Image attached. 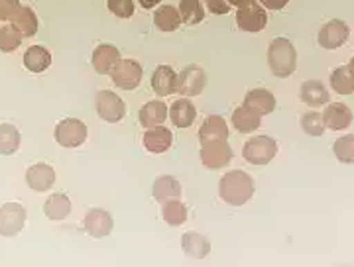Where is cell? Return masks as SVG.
<instances>
[{
  "mask_svg": "<svg viewBox=\"0 0 354 267\" xmlns=\"http://www.w3.org/2000/svg\"><path fill=\"white\" fill-rule=\"evenodd\" d=\"M268 65L272 75L278 79H288L295 73L297 51L288 38H276L268 48Z\"/></svg>",
  "mask_w": 354,
  "mask_h": 267,
  "instance_id": "cell-2",
  "label": "cell"
},
{
  "mask_svg": "<svg viewBox=\"0 0 354 267\" xmlns=\"http://www.w3.org/2000/svg\"><path fill=\"white\" fill-rule=\"evenodd\" d=\"M26 183L32 191L46 192L55 185V171L48 164H36L26 171Z\"/></svg>",
  "mask_w": 354,
  "mask_h": 267,
  "instance_id": "cell-15",
  "label": "cell"
},
{
  "mask_svg": "<svg viewBox=\"0 0 354 267\" xmlns=\"http://www.w3.org/2000/svg\"><path fill=\"white\" fill-rule=\"evenodd\" d=\"M333 152H335V157L341 161V164H346V166H353L354 164V136L348 134V136H342L339 140L335 141L333 146Z\"/></svg>",
  "mask_w": 354,
  "mask_h": 267,
  "instance_id": "cell-35",
  "label": "cell"
},
{
  "mask_svg": "<svg viewBox=\"0 0 354 267\" xmlns=\"http://www.w3.org/2000/svg\"><path fill=\"white\" fill-rule=\"evenodd\" d=\"M276 155H278V141L270 136H254L242 148V157L250 166H268Z\"/></svg>",
  "mask_w": 354,
  "mask_h": 267,
  "instance_id": "cell-3",
  "label": "cell"
},
{
  "mask_svg": "<svg viewBox=\"0 0 354 267\" xmlns=\"http://www.w3.org/2000/svg\"><path fill=\"white\" fill-rule=\"evenodd\" d=\"M51 65V53L44 46H32L24 53V67L32 73H44Z\"/></svg>",
  "mask_w": 354,
  "mask_h": 267,
  "instance_id": "cell-25",
  "label": "cell"
},
{
  "mask_svg": "<svg viewBox=\"0 0 354 267\" xmlns=\"http://www.w3.org/2000/svg\"><path fill=\"white\" fill-rule=\"evenodd\" d=\"M181 248H183V254L187 255L189 259H197L201 261L205 259L209 252H211V242L209 238H205L203 234L197 232H185L181 236Z\"/></svg>",
  "mask_w": 354,
  "mask_h": 267,
  "instance_id": "cell-22",
  "label": "cell"
},
{
  "mask_svg": "<svg viewBox=\"0 0 354 267\" xmlns=\"http://www.w3.org/2000/svg\"><path fill=\"white\" fill-rule=\"evenodd\" d=\"M236 24L241 28L242 32H248V34H258L262 32L266 26H268V14H266L264 6L260 4H250V6H244L239 8L236 12Z\"/></svg>",
  "mask_w": 354,
  "mask_h": 267,
  "instance_id": "cell-11",
  "label": "cell"
},
{
  "mask_svg": "<svg viewBox=\"0 0 354 267\" xmlns=\"http://www.w3.org/2000/svg\"><path fill=\"white\" fill-rule=\"evenodd\" d=\"M113 217L104 208H91L83 218V228L91 238H104L113 232Z\"/></svg>",
  "mask_w": 354,
  "mask_h": 267,
  "instance_id": "cell-12",
  "label": "cell"
},
{
  "mask_svg": "<svg viewBox=\"0 0 354 267\" xmlns=\"http://www.w3.org/2000/svg\"><path fill=\"white\" fill-rule=\"evenodd\" d=\"M205 6L209 8V12L216 14V16L227 14L230 10V4L227 0H205Z\"/></svg>",
  "mask_w": 354,
  "mask_h": 267,
  "instance_id": "cell-39",
  "label": "cell"
},
{
  "mask_svg": "<svg viewBox=\"0 0 354 267\" xmlns=\"http://www.w3.org/2000/svg\"><path fill=\"white\" fill-rule=\"evenodd\" d=\"M20 6V0H0V22H10Z\"/></svg>",
  "mask_w": 354,
  "mask_h": 267,
  "instance_id": "cell-38",
  "label": "cell"
},
{
  "mask_svg": "<svg viewBox=\"0 0 354 267\" xmlns=\"http://www.w3.org/2000/svg\"><path fill=\"white\" fill-rule=\"evenodd\" d=\"M323 124L325 128H329L333 132H341L353 124V112L346 104L342 102H329L325 104V110H323Z\"/></svg>",
  "mask_w": 354,
  "mask_h": 267,
  "instance_id": "cell-13",
  "label": "cell"
},
{
  "mask_svg": "<svg viewBox=\"0 0 354 267\" xmlns=\"http://www.w3.org/2000/svg\"><path fill=\"white\" fill-rule=\"evenodd\" d=\"M177 10L181 14L183 24L187 26L201 24L203 18H205V8H203L201 0H179Z\"/></svg>",
  "mask_w": 354,
  "mask_h": 267,
  "instance_id": "cell-33",
  "label": "cell"
},
{
  "mask_svg": "<svg viewBox=\"0 0 354 267\" xmlns=\"http://www.w3.org/2000/svg\"><path fill=\"white\" fill-rule=\"evenodd\" d=\"M207 85V73L201 65H187L177 73V92L181 97H199Z\"/></svg>",
  "mask_w": 354,
  "mask_h": 267,
  "instance_id": "cell-6",
  "label": "cell"
},
{
  "mask_svg": "<svg viewBox=\"0 0 354 267\" xmlns=\"http://www.w3.org/2000/svg\"><path fill=\"white\" fill-rule=\"evenodd\" d=\"M71 210H73V204L69 201V197L64 195V192L51 195L50 199L44 203V215L50 220H65L71 215Z\"/></svg>",
  "mask_w": 354,
  "mask_h": 267,
  "instance_id": "cell-24",
  "label": "cell"
},
{
  "mask_svg": "<svg viewBox=\"0 0 354 267\" xmlns=\"http://www.w3.org/2000/svg\"><path fill=\"white\" fill-rule=\"evenodd\" d=\"M142 77H144V69L134 59H120L111 71V81L114 87L120 90L138 89Z\"/></svg>",
  "mask_w": 354,
  "mask_h": 267,
  "instance_id": "cell-5",
  "label": "cell"
},
{
  "mask_svg": "<svg viewBox=\"0 0 354 267\" xmlns=\"http://www.w3.org/2000/svg\"><path fill=\"white\" fill-rule=\"evenodd\" d=\"M22 38H24V36H22L12 24H4L0 28V51L12 53V51H16L20 48Z\"/></svg>",
  "mask_w": 354,
  "mask_h": 267,
  "instance_id": "cell-34",
  "label": "cell"
},
{
  "mask_svg": "<svg viewBox=\"0 0 354 267\" xmlns=\"http://www.w3.org/2000/svg\"><path fill=\"white\" fill-rule=\"evenodd\" d=\"M174 144V134L171 130L162 126L148 128L144 134V148L150 153H165Z\"/></svg>",
  "mask_w": 354,
  "mask_h": 267,
  "instance_id": "cell-21",
  "label": "cell"
},
{
  "mask_svg": "<svg viewBox=\"0 0 354 267\" xmlns=\"http://www.w3.org/2000/svg\"><path fill=\"white\" fill-rule=\"evenodd\" d=\"M187 217H189L187 206L181 203L179 199H174V201H167V203L162 204V218H164L169 226H181V224H185Z\"/></svg>",
  "mask_w": 354,
  "mask_h": 267,
  "instance_id": "cell-32",
  "label": "cell"
},
{
  "mask_svg": "<svg viewBox=\"0 0 354 267\" xmlns=\"http://www.w3.org/2000/svg\"><path fill=\"white\" fill-rule=\"evenodd\" d=\"M230 6H234V8H244V6H250L254 4L256 0H227Z\"/></svg>",
  "mask_w": 354,
  "mask_h": 267,
  "instance_id": "cell-41",
  "label": "cell"
},
{
  "mask_svg": "<svg viewBox=\"0 0 354 267\" xmlns=\"http://www.w3.org/2000/svg\"><path fill=\"white\" fill-rule=\"evenodd\" d=\"M169 118V108L162 99H156V101L146 102L138 112V120L142 126L146 128H156L162 126L165 120Z\"/></svg>",
  "mask_w": 354,
  "mask_h": 267,
  "instance_id": "cell-17",
  "label": "cell"
},
{
  "mask_svg": "<svg viewBox=\"0 0 354 267\" xmlns=\"http://www.w3.org/2000/svg\"><path fill=\"white\" fill-rule=\"evenodd\" d=\"M152 197L156 203L164 204L181 197V183L174 175H162L153 181Z\"/></svg>",
  "mask_w": 354,
  "mask_h": 267,
  "instance_id": "cell-23",
  "label": "cell"
},
{
  "mask_svg": "<svg viewBox=\"0 0 354 267\" xmlns=\"http://www.w3.org/2000/svg\"><path fill=\"white\" fill-rule=\"evenodd\" d=\"M122 57H120V50L114 48L111 43H101L93 50L91 55V63L93 69L99 73V75H111V71L114 69V65L118 63Z\"/></svg>",
  "mask_w": 354,
  "mask_h": 267,
  "instance_id": "cell-14",
  "label": "cell"
},
{
  "mask_svg": "<svg viewBox=\"0 0 354 267\" xmlns=\"http://www.w3.org/2000/svg\"><path fill=\"white\" fill-rule=\"evenodd\" d=\"M348 69H351V71H353V73H354V57H353V59H351V63H348Z\"/></svg>",
  "mask_w": 354,
  "mask_h": 267,
  "instance_id": "cell-43",
  "label": "cell"
},
{
  "mask_svg": "<svg viewBox=\"0 0 354 267\" xmlns=\"http://www.w3.org/2000/svg\"><path fill=\"white\" fill-rule=\"evenodd\" d=\"M234 157L228 140H205L201 141V164L211 171L223 169Z\"/></svg>",
  "mask_w": 354,
  "mask_h": 267,
  "instance_id": "cell-4",
  "label": "cell"
},
{
  "mask_svg": "<svg viewBox=\"0 0 354 267\" xmlns=\"http://www.w3.org/2000/svg\"><path fill=\"white\" fill-rule=\"evenodd\" d=\"M288 2L290 0H260V4L268 10H281V8H286Z\"/></svg>",
  "mask_w": 354,
  "mask_h": 267,
  "instance_id": "cell-40",
  "label": "cell"
},
{
  "mask_svg": "<svg viewBox=\"0 0 354 267\" xmlns=\"http://www.w3.org/2000/svg\"><path fill=\"white\" fill-rule=\"evenodd\" d=\"M299 99L304 104H307L309 108H323L325 104L330 102L329 89L317 81V79H309L301 83V89H299Z\"/></svg>",
  "mask_w": 354,
  "mask_h": 267,
  "instance_id": "cell-16",
  "label": "cell"
},
{
  "mask_svg": "<svg viewBox=\"0 0 354 267\" xmlns=\"http://www.w3.org/2000/svg\"><path fill=\"white\" fill-rule=\"evenodd\" d=\"M106 8L116 16V18H122L128 20L134 16V0H106Z\"/></svg>",
  "mask_w": 354,
  "mask_h": 267,
  "instance_id": "cell-37",
  "label": "cell"
},
{
  "mask_svg": "<svg viewBox=\"0 0 354 267\" xmlns=\"http://www.w3.org/2000/svg\"><path fill=\"white\" fill-rule=\"evenodd\" d=\"M199 140H228V126L223 116H207L199 128Z\"/></svg>",
  "mask_w": 354,
  "mask_h": 267,
  "instance_id": "cell-28",
  "label": "cell"
},
{
  "mask_svg": "<svg viewBox=\"0 0 354 267\" xmlns=\"http://www.w3.org/2000/svg\"><path fill=\"white\" fill-rule=\"evenodd\" d=\"M55 141L62 148H79L87 141L88 130L83 120L77 118H65L55 126Z\"/></svg>",
  "mask_w": 354,
  "mask_h": 267,
  "instance_id": "cell-8",
  "label": "cell"
},
{
  "mask_svg": "<svg viewBox=\"0 0 354 267\" xmlns=\"http://www.w3.org/2000/svg\"><path fill=\"white\" fill-rule=\"evenodd\" d=\"M152 90L160 97H169L177 92V73L169 65H158L152 75Z\"/></svg>",
  "mask_w": 354,
  "mask_h": 267,
  "instance_id": "cell-18",
  "label": "cell"
},
{
  "mask_svg": "<svg viewBox=\"0 0 354 267\" xmlns=\"http://www.w3.org/2000/svg\"><path fill=\"white\" fill-rule=\"evenodd\" d=\"M218 197L230 206H242L254 197V181L246 171H228L218 181Z\"/></svg>",
  "mask_w": 354,
  "mask_h": 267,
  "instance_id": "cell-1",
  "label": "cell"
},
{
  "mask_svg": "<svg viewBox=\"0 0 354 267\" xmlns=\"http://www.w3.org/2000/svg\"><path fill=\"white\" fill-rule=\"evenodd\" d=\"M330 89L335 90L337 95H353L354 92V73L348 69V65L337 67L329 79Z\"/></svg>",
  "mask_w": 354,
  "mask_h": 267,
  "instance_id": "cell-30",
  "label": "cell"
},
{
  "mask_svg": "<svg viewBox=\"0 0 354 267\" xmlns=\"http://www.w3.org/2000/svg\"><path fill=\"white\" fill-rule=\"evenodd\" d=\"M10 24L24 36V38H32L38 32V16L30 8V6H20V10L14 14Z\"/></svg>",
  "mask_w": 354,
  "mask_h": 267,
  "instance_id": "cell-29",
  "label": "cell"
},
{
  "mask_svg": "<svg viewBox=\"0 0 354 267\" xmlns=\"http://www.w3.org/2000/svg\"><path fill=\"white\" fill-rule=\"evenodd\" d=\"M138 2L142 8H156L162 4V0H138Z\"/></svg>",
  "mask_w": 354,
  "mask_h": 267,
  "instance_id": "cell-42",
  "label": "cell"
},
{
  "mask_svg": "<svg viewBox=\"0 0 354 267\" xmlns=\"http://www.w3.org/2000/svg\"><path fill=\"white\" fill-rule=\"evenodd\" d=\"M197 118V108L191 99L181 97L169 106V120L176 128H189Z\"/></svg>",
  "mask_w": 354,
  "mask_h": 267,
  "instance_id": "cell-20",
  "label": "cell"
},
{
  "mask_svg": "<svg viewBox=\"0 0 354 267\" xmlns=\"http://www.w3.org/2000/svg\"><path fill=\"white\" fill-rule=\"evenodd\" d=\"M244 106H248L256 115L268 116L276 110V97L268 89H252L244 97Z\"/></svg>",
  "mask_w": 354,
  "mask_h": 267,
  "instance_id": "cell-19",
  "label": "cell"
},
{
  "mask_svg": "<svg viewBox=\"0 0 354 267\" xmlns=\"http://www.w3.org/2000/svg\"><path fill=\"white\" fill-rule=\"evenodd\" d=\"M301 128H304L305 134H309V136H323L325 134V124H323V116L315 112V110H309V112H305L301 116Z\"/></svg>",
  "mask_w": 354,
  "mask_h": 267,
  "instance_id": "cell-36",
  "label": "cell"
},
{
  "mask_svg": "<svg viewBox=\"0 0 354 267\" xmlns=\"http://www.w3.org/2000/svg\"><path fill=\"white\" fill-rule=\"evenodd\" d=\"M20 130L12 124H0V155H14L20 150Z\"/></svg>",
  "mask_w": 354,
  "mask_h": 267,
  "instance_id": "cell-31",
  "label": "cell"
},
{
  "mask_svg": "<svg viewBox=\"0 0 354 267\" xmlns=\"http://www.w3.org/2000/svg\"><path fill=\"white\" fill-rule=\"evenodd\" d=\"M348 36H351L348 24L339 20V18H335V20L327 22L319 30L317 41H319V46L323 50H339V48H342L348 41Z\"/></svg>",
  "mask_w": 354,
  "mask_h": 267,
  "instance_id": "cell-10",
  "label": "cell"
},
{
  "mask_svg": "<svg viewBox=\"0 0 354 267\" xmlns=\"http://www.w3.org/2000/svg\"><path fill=\"white\" fill-rule=\"evenodd\" d=\"M153 24L160 32H176L177 28L183 24V20H181V14H179L176 6L162 4L153 12Z\"/></svg>",
  "mask_w": 354,
  "mask_h": 267,
  "instance_id": "cell-26",
  "label": "cell"
},
{
  "mask_svg": "<svg viewBox=\"0 0 354 267\" xmlns=\"http://www.w3.org/2000/svg\"><path fill=\"white\" fill-rule=\"evenodd\" d=\"M26 208L20 203H6L0 206V236H18L26 224Z\"/></svg>",
  "mask_w": 354,
  "mask_h": 267,
  "instance_id": "cell-9",
  "label": "cell"
},
{
  "mask_svg": "<svg viewBox=\"0 0 354 267\" xmlns=\"http://www.w3.org/2000/svg\"><path fill=\"white\" fill-rule=\"evenodd\" d=\"M232 126L241 134H252L262 126V116L256 115L248 106H239L232 112Z\"/></svg>",
  "mask_w": 354,
  "mask_h": 267,
  "instance_id": "cell-27",
  "label": "cell"
},
{
  "mask_svg": "<svg viewBox=\"0 0 354 267\" xmlns=\"http://www.w3.org/2000/svg\"><path fill=\"white\" fill-rule=\"evenodd\" d=\"M95 108L97 115L109 124H118L127 115V104L113 90H99L95 99Z\"/></svg>",
  "mask_w": 354,
  "mask_h": 267,
  "instance_id": "cell-7",
  "label": "cell"
}]
</instances>
